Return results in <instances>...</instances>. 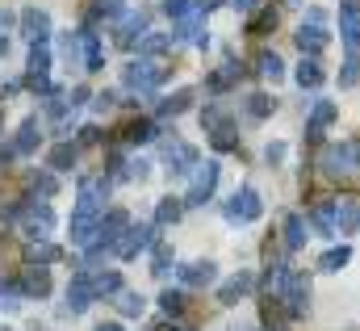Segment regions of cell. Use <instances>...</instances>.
<instances>
[{"label":"cell","mask_w":360,"mask_h":331,"mask_svg":"<svg viewBox=\"0 0 360 331\" xmlns=\"http://www.w3.org/2000/svg\"><path fill=\"white\" fill-rule=\"evenodd\" d=\"M160 239H155V227H147V223H139V227H126L117 239H113V256L117 260H134L139 251H147V248H155Z\"/></svg>","instance_id":"obj_1"},{"label":"cell","mask_w":360,"mask_h":331,"mask_svg":"<svg viewBox=\"0 0 360 331\" xmlns=\"http://www.w3.org/2000/svg\"><path fill=\"white\" fill-rule=\"evenodd\" d=\"M168 76V68H160V63H151V59H139V63H130L126 72H122V80L130 92H155L160 84Z\"/></svg>","instance_id":"obj_2"},{"label":"cell","mask_w":360,"mask_h":331,"mask_svg":"<svg viewBox=\"0 0 360 331\" xmlns=\"http://www.w3.org/2000/svg\"><path fill=\"white\" fill-rule=\"evenodd\" d=\"M218 164H197L193 168V180H188V193H184V206H205L218 189Z\"/></svg>","instance_id":"obj_3"},{"label":"cell","mask_w":360,"mask_h":331,"mask_svg":"<svg viewBox=\"0 0 360 331\" xmlns=\"http://www.w3.org/2000/svg\"><path fill=\"white\" fill-rule=\"evenodd\" d=\"M21 223H25V227H21V231H25V239H34V244H38V239H46V235L55 231V214H51V206H46V201H42V206H38V201L21 206Z\"/></svg>","instance_id":"obj_4"},{"label":"cell","mask_w":360,"mask_h":331,"mask_svg":"<svg viewBox=\"0 0 360 331\" xmlns=\"http://www.w3.org/2000/svg\"><path fill=\"white\" fill-rule=\"evenodd\" d=\"M360 168V143H335V147H327L323 151V172H331V176H344V172H356Z\"/></svg>","instance_id":"obj_5"},{"label":"cell","mask_w":360,"mask_h":331,"mask_svg":"<svg viewBox=\"0 0 360 331\" xmlns=\"http://www.w3.org/2000/svg\"><path fill=\"white\" fill-rule=\"evenodd\" d=\"M264 214V201H260V193L252 189V185H243L235 197H231V206H226V218L231 223H256Z\"/></svg>","instance_id":"obj_6"},{"label":"cell","mask_w":360,"mask_h":331,"mask_svg":"<svg viewBox=\"0 0 360 331\" xmlns=\"http://www.w3.org/2000/svg\"><path fill=\"white\" fill-rule=\"evenodd\" d=\"M92 302H96L92 277H89V273H76V277H72V285H68V311H72V315H84Z\"/></svg>","instance_id":"obj_7"},{"label":"cell","mask_w":360,"mask_h":331,"mask_svg":"<svg viewBox=\"0 0 360 331\" xmlns=\"http://www.w3.org/2000/svg\"><path fill=\"white\" fill-rule=\"evenodd\" d=\"M276 302H289V315H293V319H297V315H306V302H310V277L293 273V277H289V285H285V294H281Z\"/></svg>","instance_id":"obj_8"},{"label":"cell","mask_w":360,"mask_h":331,"mask_svg":"<svg viewBox=\"0 0 360 331\" xmlns=\"http://www.w3.org/2000/svg\"><path fill=\"white\" fill-rule=\"evenodd\" d=\"M96 227H101L96 210H80L76 206V214H72V244H80V248L96 244Z\"/></svg>","instance_id":"obj_9"},{"label":"cell","mask_w":360,"mask_h":331,"mask_svg":"<svg viewBox=\"0 0 360 331\" xmlns=\"http://www.w3.org/2000/svg\"><path fill=\"white\" fill-rule=\"evenodd\" d=\"M340 118V105L335 101H314L310 109V122H306V139H323V130Z\"/></svg>","instance_id":"obj_10"},{"label":"cell","mask_w":360,"mask_h":331,"mask_svg":"<svg viewBox=\"0 0 360 331\" xmlns=\"http://www.w3.org/2000/svg\"><path fill=\"white\" fill-rule=\"evenodd\" d=\"M147 38V13H126L117 25V46H134Z\"/></svg>","instance_id":"obj_11"},{"label":"cell","mask_w":360,"mask_h":331,"mask_svg":"<svg viewBox=\"0 0 360 331\" xmlns=\"http://www.w3.org/2000/svg\"><path fill=\"white\" fill-rule=\"evenodd\" d=\"M252 289H256V277H252V273H235V277L218 289V302H222V306H235V302L248 298Z\"/></svg>","instance_id":"obj_12"},{"label":"cell","mask_w":360,"mask_h":331,"mask_svg":"<svg viewBox=\"0 0 360 331\" xmlns=\"http://www.w3.org/2000/svg\"><path fill=\"white\" fill-rule=\"evenodd\" d=\"M176 277L184 281V285H193V289H205L218 273H214V264H210V260H193V264H180Z\"/></svg>","instance_id":"obj_13"},{"label":"cell","mask_w":360,"mask_h":331,"mask_svg":"<svg viewBox=\"0 0 360 331\" xmlns=\"http://www.w3.org/2000/svg\"><path fill=\"white\" fill-rule=\"evenodd\" d=\"M105 197H109V180L105 176H84L80 180V210H101Z\"/></svg>","instance_id":"obj_14"},{"label":"cell","mask_w":360,"mask_h":331,"mask_svg":"<svg viewBox=\"0 0 360 331\" xmlns=\"http://www.w3.org/2000/svg\"><path fill=\"white\" fill-rule=\"evenodd\" d=\"M335 223H340V235H360V201L356 197H340L335 201Z\"/></svg>","instance_id":"obj_15"},{"label":"cell","mask_w":360,"mask_h":331,"mask_svg":"<svg viewBox=\"0 0 360 331\" xmlns=\"http://www.w3.org/2000/svg\"><path fill=\"white\" fill-rule=\"evenodd\" d=\"M21 34H25L30 42H46V34H51V17H46L42 8H25V13H21Z\"/></svg>","instance_id":"obj_16"},{"label":"cell","mask_w":360,"mask_h":331,"mask_svg":"<svg viewBox=\"0 0 360 331\" xmlns=\"http://www.w3.org/2000/svg\"><path fill=\"white\" fill-rule=\"evenodd\" d=\"M293 38H297V46H302V55H310V59L327 51V34H323V25H306V21H302Z\"/></svg>","instance_id":"obj_17"},{"label":"cell","mask_w":360,"mask_h":331,"mask_svg":"<svg viewBox=\"0 0 360 331\" xmlns=\"http://www.w3.org/2000/svg\"><path fill=\"white\" fill-rule=\"evenodd\" d=\"M126 227H130V214H126V210H109V214L101 218V227H96V235H101L96 244H105V248H113V239H117V235H122Z\"/></svg>","instance_id":"obj_18"},{"label":"cell","mask_w":360,"mask_h":331,"mask_svg":"<svg viewBox=\"0 0 360 331\" xmlns=\"http://www.w3.org/2000/svg\"><path fill=\"white\" fill-rule=\"evenodd\" d=\"M21 294H25V298H46V294H51V273L30 264V268L21 273Z\"/></svg>","instance_id":"obj_19"},{"label":"cell","mask_w":360,"mask_h":331,"mask_svg":"<svg viewBox=\"0 0 360 331\" xmlns=\"http://www.w3.org/2000/svg\"><path fill=\"white\" fill-rule=\"evenodd\" d=\"M38 139H42V135H38V122H34V118H25V122H21V130H17V139H13V156H30V151L38 147Z\"/></svg>","instance_id":"obj_20"},{"label":"cell","mask_w":360,"mask_h":331,"mask_svg":"<svg viewBox=\"0 0 360 331\" xmlns=\"http://www.w3.org/2000/svg\"><path fill=\"white\" fill-rule=\"evenodd\" d=\"M310 223L319 227V235H340V223H335V201H323L310 210Z\"/></svg>","instance_id":"obj_21"},{"label":"cell","mask_w":360,"mask_h":331,"mask_svg":"<svg viewBox=\"0 0 360 331\" xmlns=\"http://www.w3.org/2000/svg\"><path fill=\"white\" fill-rule=\"evenodd\" d=\"M168 164H172V172H176V176L193 172V168H197V147H188V143H176V147H168Z\"/></svg>","instance_id":"obj_22"},{"label":"cell","mask_w":360,"mask_h":331,"mask_svg":"<svg viewBox=\"0 0 360 331\" xmlns=\"http://www.w3.org/2000/svg\"><path fill=\"white\" fill-rule=\"evenodd\" d=\"M101 68H105V46L92 30H84V72H101Z\"/></svg>","instance_id":"obj_23"},{"label":"cell","mask_w":360,"mask_h":331,"mask_svg":"<svg viewBox=\"0 0 360 331\" xmlns=\"http://www.w3.org/2000/svg\"><path fill=\"white\" fill-rule=\"evenodd\" d=\"M323 80H327V72L319 68V59L302 55V63H297V84H302V88H319Z\"/></svg>","instance_id":"obj_24"},{"label":"cell","mask_w":360,"mask_h":331,"mask_svg":"<svg viewBox=\"0 0 360 331\" xmlns=\"http://www.w3.org/2000/svg\"><path fill=\"white\" fill-rule=\"evenodd\" d=\"M340 34H344V46L356 55L360 51V13H340Z\"/></svg>","instance_id":"obj_25"},{"label":"cell","mask_w":360,"mask_h":331,"mask_svg":"<svg viewBox=\"0 0 360 331\" xmlns=\"http://www.w3.org/2000/svg\"><path fill=\"white\" fill-rule=\"evenodd\" d=\"M139 51H143V59H160V55L172 51V34H147V38L139 42Z\"/></svg>","instance_id":"obj_26"},{"label":"cell","mask_w":360,"mask_h":331,"mask_svg":"<svg viewBox=\"0 0 360 331\" xmlns=\"http://www.w3.org/2000/svg\"><path fill=\"white\" fill-rule=\"evenodd\" d=\"M348 260H352V248H344V244H340V248H327L323 256H319V268H323V273H340Z\"/></svg>","instance_id":"obj_27"},{"label":"cell","mask_w":360,"mask_h":331,"mask_svg":"<svg viewBox=\"0 0 360 331\" xmlns=\"http://www.w3.org/2000/svg\"><path fill=\"white\" fill-rule=\"evenodd\" d=\"M302 244H306V223H302V214H289L285 218V248L297 251Z\"/></svg>","instance_id":"obj_28"},{"label":"cell","mask_w":360,"mask_h":331,"mask_svg":"<svg viewBox=\"0 0 360 331\" xmlns=\"http://www.w3.org/2000/svg\"><path fill=\"white\" fill-rule=\"evenodd\" d=\"M188 105H193V92H188V88H180L176 96L160 101V118H180V113H184Z\"/></svg>","instance_id":"obj_29"},{"label":"cell","mask_w":360,"mask_h":331,"mask_svg":"<svg viewBox=\"0 0 360 331\" xmlns=\"http://www.w3.org/2000/svg\"><path fill=\"white\" fill-rule=\"evenodd\" d=\"M180 214H184V201H180V197H164V201L155 206V223H160V227H168V223H176Z\"/></svg>","instance_id":"obj_30"},{"label":"cell","mask_w":360,"mask_h":331,"mask_svg":"<svg viewBox=\"0 0 360 331\" xmlns=\"http://www.w3.org/2000/svg\"><path fill=\"white\" fill-rule=\"evenodd\" d=\"M92 289H96V298H109V294H122V277L109 268V273H96L92 277Z\"/></svg>","instance_id":"obj_31"},{"label":"cell","mask_w":360,"mask_h":331,"mask_svg":"<svg viewBox=\"0 0 360 331\" xmlns=\"http://www.w3.org/2000/svg\"><path fill=\"white\" fill-rule=\"evenodd\" d=\"M117 311H122V315H130V319H139V315L147 311V298H143V294L122 289V294H117Z\"/></svg>","instance_id":"obj_32"},{"label":"cell","mask_w":360,"mask_h":331,"mask_svg":"<svg viewBox=\"0 0 360 331\" xmlns=\"http://www.w3.org/2000/svg\"><path fill=\"white\" fill-rule=\"evenodd\" d=\"M76 156H80V151H76L72 143H59V147H51V156H46V164H51V168H59V172H63V168H76Z\"/></svg>","instance_id":"obj_33"},{"label":"cell","mask_w":360,"mask_h":331,"mask_svg":"<svg viewBox=\"0 0 360 331\" xmlns=\"http://www.w3.org/2000/svg\"><path fill=\"white\" fill-rule=\"evenodd\" d=\"M201 126H205V130H214V135H218V130H231V122H226V109H222V105H205V113H201Z\"/></svg>","instance_id":"obj_34"},{"label":"cell","mask_w":360,"mask_h":331,"mask_svg":"<svg viewBox=\"0 0 360 331\" xmlns=\"http://www.w3.org/2000/svg\"><path fill=\"white\" fill-rule=\"evenodd\" d=\"M256 63H260V76H269V80H281V76H285V63H281L276 51H260Z\"/></svg>","instance_id":"obj_35"},{"label":"cell","mask_w":360,"mask_h":331,"mask_svg":"<svg viewBox=\"0 0 360 331\" xmlns=\"http://www.w3.org/2000/svg\"><path fill=\"white\" fill-rule=\"evenodd\" d=\"M168 268H172V248L168 244H155L151 248V273L155 277H168Z\"/></svg>","instance_id":"obj_36"},{"label":"cell","mask_w":360,"mask_h":331,"mask_svg":"<svg viewBox=\"0 0 360 331\" xmlns=\"http://www.w3.org/2000/svg\"><path fill=\"white\" fill-rule=\"evenodd\" d=\"M235 80H239V68H231V63H226L222 72H214V76L205 80V88H210V92H226Z\"/></svg>","instance_id":"obj_37"},{"label":"cell","mask_w":360,"mask_h":331,"mask_svg":"<svg viewBox=\"0 0 360 331\" xmlns=\"http://www.w3.org/2000/svg\"><path fill=\"white\" fill-rule=\"evenodd\" d=\"M269 113H272V96H264V92H252V96H248V118L264 122Z\"/></svg>","instance_id":"obj_38"},{"label":"cell","mask_w":360,"mask_h":331,"mask_svg":"<svg viewBox=\"0 0 360 331\" xmlns=\"http://www.w3.org/2000/svg\"><path fill=\"white\" fill-rule=\"evenodd\" d=\"M360 84V55L344 59V72H340V88H356Z\"/></svg>","instance_id":"obj_39"},{"label":"cell","mask_w":360,"mask_h":331,"mask_svg":"<svg viewBox=\"0 0 360 331\" xmlns=\"http://www.w3.org/2000/svg\"><path fill=\"white\" fill-rule=\"evenodd\" d=\"M59 256H63V251L55 248V244H34V248H30V264H55Z\"/></svg>","instance_id":"obj_40"},{"label":"cell","mask_w":360,"mask_h":331,"mask_svg":"<svg viewBox=\"0 0 360 331\" xmlns=\"http://www.w3.org/2000/svg\"><path fill=\"white\" fill-rule=\"evenodd\" d=\"M126 139H130V143H151V139H155V126H151V122H130V126H126Z\"/></svg>","instance_id":"obj_41"},{"label":"cell","mask_w":360,"mask_h":331,"mask_svg":"<svg viewBox=\"0 0 360 331\" xmlns=\"http://www.w3.org/2000/svg\"><path fill=\"white\" fill-rule=\"evenodd\" d=\"M30 189H34V193H42V197H51V193L59 189V180H55L51 172H34V176H30Z\"/></svg>","instance_id":"obj_42"},{"label":"cell","mask_w":360,"mask_h":331,"mask_svg":"<svg viewBox=\"0 0 360 331\" xmlns=\"http://www.w3.org/2000/svg\"><path fill=\"white\" fill-rule=\"evenodd\" d=\"M160 311H164V315H180V311H184V294L164 289V294H160Z\"/></svg>","instance_id":"obj_43"},{"label":"cell","mask_w":360,"mask_h":331,"mask_svg":"<svg viewBox=\"0 0 360 331\" xmlns=\"http://www.w3.org/2000/svg\"><path fill=\"white\" fill-rule=\"evenodd\" d=\"M122 13V0H96L89 8V21H96V17H117Z\"/></svg>","instance_id":"obj_44"},{"label":"cell","mask_w":360,"mask_h":331,"mask_svg":"<svg viewBox=\"0 0 360 331\" xmlns=\"http://www.w3.org/2000/svg\"><path fill=\"white\" fill-rule=\"evenodd\" d=\"M193 8H197V4H193V0H164V13H168V17H172V21H184V17H188V13H193Z\"/></svg>","instance_id":"obj_45"},{"label":"cell","mask_w":360,"mask_h":331,"mask_svg":"<svg viewBox=\"0 0 360 331\" xmlns=\"http://www.w3.org/2000/svg\"><path fill=\"white\" fill-rule=\"evenodd\" d=\"M214 147H218V151H235V147H239L235 130H218V135H214Z\"/></svg>","instance_id":"obj_46"},{"label":"cell","mask_w":360,"mask_h":331,"mask_svg":"<svg viewBox=\"0 0 360 331\" xmlns=\"http://www.w3.org/2000/svg\"><path fill=\"white\" fill-rule=\"evenodd\" d=\"M269 25H276V13H260V17L252 21V34H264Z\"/></svg>","instance_id":"obj_47"},{"label":"cell","mask_w":360,"mask_h":331,"mask_svg":"<svg viewBox=\"0 0 360 331\" xmlns=\"http://www.w3.org/2000/svg\"><path fill=\"white\" fill-rule=\"evenodd\" d=\"M264 160H269V164H281V160H285V143H269V147H264Z\"/></svg>","instance_id":"obj_48"},{"label":"cell","mask_w":360,"mask_h":331,"mask_svg":"<svg viewBox=\"0 0 360 331\" xmlns=\"http://www.w3.org/2000/svg\"><path fill=\"white\" fill-rule=\"evenodd\" d=\"M84 101H89V88H84V84H76V88L68 92V105L76 109V105H84Z\"/></svg>","instance_id":"obj_49"},{"label":"cell","mask_w":360,"mask_h":331,"mask_svg":"<svg viewBox=\"0 0 360 331\" xmlns=\"http://www.w3.org/2000/svg\"><path fill=\"white\" fill-rule=\"evenodd\" d=\"M8 25H13V13H0V55L8 51V42H4V34H8Z\"/></svg>","instance_id":"obj_50"},{"label":"cell","mask_w":360,"mask_h":331,"mask_svg":"<svg viewBox=\"0 0 360 331\" xmlns=\"http://www.w3.org/2000/svg\"><path fill=\"white\" fill-rule=\"evenodd\" d=\"M96 139H101V130H96V126H84V130H80V143H84V147L96 143Z\"/></svg>","instance_id":"obj_51"},{"label":"cell","mask_w":360,"mask_h":331,"mask_svg":"<svg viewBox=\"0 0 360 331\" xmlns=\"http://www.w3.org/2000/svg\"><path fill=\"white\" fill-rule=\"evenodd\" d=\"M113 101H117L113 92H101V96H96V109H113Z\"/></svg>","instance_id":"obj_52"},{"label":"cell","mask_w":360,"mask_h":331,"mask_svg":"<svg viewBox=\"0 0 360 331\" xmlns=\"http://www.w3.org/2000/svg\"><path fill=\"white\" fill-rule=\"evenodd\" d=\"M231 4H235L239 13H256V4H260V0H231Z\"/></svg>","instance_id":"obj_53"},{"label":"cell","mask_w":360,"mask_h":331,"mask_svg":"<svg viewBox=\"0 0 360 331\" xmlns=\"http://www.w3.org/2000/svg\"><path fill=\"white\" fill-rule=\"evenodd\" d=\"M340 13H360V0H344V8Z\"/></svg>","instance_id":"obj_54"},{"label":"cell","mask_w":360,"mask_h":331,"mask_svg":"<svg viewBox=\"0 0 360 331\" xmlns=\"http://www.w3.org/2000/svg\"><path fill=\"white\" fill-rule=\"evenodd\" d=\"M96 331H122V327H117V323H101Z\"/></svg>","instance_id":"obj_55"}]
</instances>
